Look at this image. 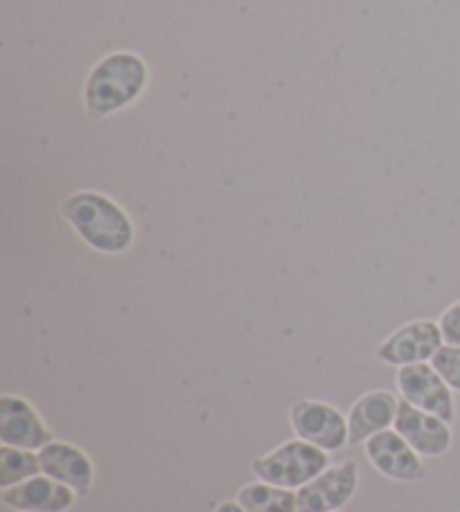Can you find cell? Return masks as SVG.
Returning <instances> with one entry per match:
<instances>
[{
    "label": "cell",
    "instance_id": "obj_1",
    "mask_svg": "<svg viewBox=\"0 0 460 512\" xmlns=\"http://www.w3.org/2000/svg\"><path fill=\"white\" fill-rule=\"evenodd\" d=\"M61 218L84 245L99 254H124L135 243V223L126 209L95 189H81L61 203Z\"/></svg>",
    "mask_w": 460,
    "mask_h": 512
},
{
    "label": "cell",
    "instance_id": "obj_2",
    "mask_svg": "<svg viewBox=\"0 0 460 512\" xmlns=\"http://www.w3.org/2000/svg\"><path fill=\"white\" fill-rule=\"evenodd\" d=\"M149 86V63L133 50H115L90 68L84 81V111L106 120L131 108Z\"/></svg>",
    "mask_w": 460,
    "mask_h": 512
},
{
    "label": "cell",
    "instance_id": "obj_3",
    "mask_svg": "<svg viewBox=\"0 0 460 512\" xmlns=\"http://www.w3.org/2000/svg\"><path fill=\"white\" fill-rule=\"evenodd\" d=\"M328 465V452L294 436L290 441L276 445L274 450L256 456L250 470L259 481L297 492L324 472Z\"/></svg>",
    "mask_w": 460,
    "mask_h": 512
},
{
    "label": "cell",
    "instance_id": "obj_4",
    "mask_svg": "<svg viewBox=\"0 0 460 512\" xmlns=\"http://www.w3.org/2000/svg\"><path fill=\"white\" fill-rule=\"evenodd\" d=\"M288 418L294 436L328 454L342 452L351 445L348 418L326 400L303 398L292 402Z\"/></svg>",
    "mask_w": 460,
    "mask_h": 512
},
{
    "label": "cell",
    "instance_id": "obj_5",
    "mask_svg": "<svg viewBox=\"0 0 460 512\" xmlns=\"http://www.w3.org/2000/svg\"><path fill=\"white\" fill-rule=\"evenodd\" d=\"M443 333L434 319H413L395 328L377 344L375 358L386 367H411L434 360V355L443 349Z\"/></svg>",
    "mask_w": 460,
    "mask_h": 512
},
{
    "label": "cell",
    "instance_id": "obj_6",
    "mask_svg": "<svg viewBox=\"0 0 460 512\" xmlns=\"http://www.w3.org/2000/svg\"><path fill=\"white\" fill-rule=\"evenodd\" d=\"M395 389H398L400 400L409 402V405L429 411V414L447 420L449 425L456 420L454 391L431 367V362L411 364V367L395 371Z\"/></svg>",
    "mask_w": 460,
    "mask_h": 512
},
{
    "label": "cell",
    "instance_id": "obj_7",
    "mask_svg": "<svg viewBox=\"0 0 460 512\" xmlns=\"http://www.w3.org/2000/svg\"><path fill=\"white\" fill-rule=\"evenodd\" d=\"M364 454L371 468L389 481L420 483L427 479L425 459L395 429H386L368 438Z\"/></svg>",
    "mask_w": 460,
    "mask_h": 512
},
{
    "label": "cell",
    "instance_id": "obj_8",
    "mask_svg": "<svg viewBox=\"0 0 460 512\" xmlns=\"http://www.w3.org/2000/svg\"><path fill=\"white\" fill-rule=\"evenodd\" d=\"M360 488V468L355 461H342L317 474L297 490L299 512H337L355 497Z\"/></svg>",
    "mask_w": 460,
    "mask_h": 512
},
{
    "label": "cell",
    "instance_id": "obj_9",
    "mask_svg": "<svg viewBox=\"0 0 460 512\" xmlns=\"http://www.w3.org/2000/svg\"><path fill=\"white\" fill-rule=\"evenodd\" d=\"M52 441V429L30 400L14 393L0 396V445L39 452Z\"/></svg>",
    "mask_w": 460,
    "mask_h": 512
},
{
    "label": "cell",
    "instance_id": "obj_10",
    "mask_svg": "<svg viewBox=\"0 0 460 512\" xmlns=\"http://www.w3.org/2000/svg\"><path fill=\"white\" fill-rule=\"evenodd\" d=\"M393 429L422 456V459H440V456H445L452 450V425H449L447 420L413 407L404 400H400Z\"/></svg>",
    "mask_w": 460,
    "mask_h": 512
},
{
    "label": "cell",
    "instance_id": "obj_11",
    "mask_svg": "<svg viewBox=\"0 0 460 512\" xmlns=\"http://www.w3.org/2000/svg\"><path fill=\"white\" fill-rule=\"evenodd\" d=\"M39 461L43 474L75 490L79 497H86L95 486V463L90 454L75 443L54 438L52 443L39 450Z\"/></svg>",
    "mask_w": 460,
    "mask_h": 512
},
{
    "label": "cell",
    "instance_id": "obj_12",
    "mask_svg": "<svg viewBox=\"0 0 460 512\" xmlns=\"http://www.w3.org/2000/svg\"><path fill=\"white\" fill-rule=\"evenodd\" d=\"M77 492L54 481L48 474H36L18 486L0 490L3 506L14 512H68L77 504Z\"/></svg>",
    "mask_w": 460,
    "mask_h": 512
},
{
    "label": "cell",
    "instance_id": "obj_13",
    "mask_svg": "<svg viewBox=\"0 0 460 512\" xmlns=\"http://www.w3.org/2000/svg\"><path fill=\"white\" fill-rule=\"evenodd\" d=\"M398 407L400 398L391 391L373 389L362 393L346 414L351 445H364L371 436L386 432V429H393Z\"/></svg>",
    "mask_w": 460,
    "mask_h": 512
},
{
    "label": "cell",
    "instance_id": "obj_14",
    "mask_svg": "<svg viewBox=\"0 0 460 512\" xmlns=\"http://www.w3.org/2000/svg\"><path fill=\"white\" fill-rule=\"evenodd\" d=\"M236 501L245 512H299L297 492L272 486L265 481H252L236 492Z\"/></svg>",
    "mask_w": 460,
    "mask_h": 512
},
{
    "label": "cell",
    "instance_id": "obj_15",
    "mask_svg": "<svg viewBox=\"0 0 460 512\" xmlns=\"http://www.w3.org/2000/svg\"><path fill=\"white\" fill-rule=\"evenodd\" d=\"M41 474L39 452L21 450V447L0 445V490L18 486Z\"/></svg>",
    "mask_w": 460,
    "mask_h": 512
},
{
    "label": "cell",
    "instance_id": "obj_16",
    "mask_svg": "<svg viewBox=\"0 0 460 512\" xmlns=\"http://www.w3.org/2000/svg\"><path fill=\"white\" fill-rule=\"evenodd\" d=\"M431 367H434L440 378H443L449 389L454 393H460V346L454 344H443V349H440L434 360H431Z\"/></svg>",
    "mask_w": 460,
    "mask_h": 512
},
{
    "label": "cell",
    "instance_id": "obj_17",
    "mask_svg": "<svg viewBox=\"0 0 460 512\" xmlns=\"http://www.w3.org/2000/svg\"><path fill=\"white\" fill-rule=\"evenodd\" d=\"M438 326L445 344L460 346V299L443 310V315L438 317Z\"/></svg>",
    "mask_w": 460,
    "mask_h": 512
},
{
    "label": "cell",
    "instance_id": "obj_18",
    "mask_svg": "<svg viewBox=\"0 0 460 512\" xmlns=\"http://www.w3.org/2000/svg\"><path fill=\"white\" fill-rule=\"evenodd\" d=\"M214 512H245V508L238 504L236 499H225V501H220V504L214 508Z\"/></svg>",
    "mask_w": 460,
    "mask_h": 512
},
{
    "label": "cell",
    "instance_id": "obj_19",
    "mask_svg": "<svg viewBox=\"0 0 460 512\" xmlns=\"http://www.w3.org/2000/svg\"><path fill=\"white\" fill-rule=\"evenodd\" d=\"M337 512H339V510H337Z\"/></svg>",
    "mask_w": 460,
    "mask_h": 512
}]
</instances>
